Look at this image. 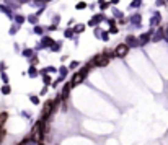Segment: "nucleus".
Listing matches in <instances>:
<instances>
[{
  "instance_id": "b1692460",
  "label": "nucleus",
  "mask_w": 168,
  "mask_h": 145,
  "mask_svg": "<svg viewBox=\"0 0 168 145\" xmlns=\"http://www.w3.org/2000/svg\"><path fill=\"white\" fill-rule=\"evenodd\" d=\"M165 38H166V39H168V33H165Z\"/></svg>"
},
{
  "instance_id": "f8f14e48",
  "label": "nucleus",
  "mask_w": 168,
  "mask_h": 145,
  "mask_svg": "<svg viewBox=\"0 0 168 145\" xmlns=\"http://www.w3.org/2000/svg\"><path fill=\"white\" fill-rule=\"evenodd\" d=\"M85 7H87V3H85V2H80V3H77V8H79V10H83Z\"/></svg>"
},
{
  "instance_id": "f03ea898",
  "label": "nucleus",
  "mask_w": 168,
  "mask_h": 145,
  "mask_svg": "<svg viewBox=\"0 0 168 145\" xmlns=\"http://www.w3.org/2000/svg\"><path fill=\"white\" fill-rule=\"evenodd\" d=\"M127 51H129V46H127V44H119L114 52H116L118 57H126V55H127Z\"/></svg>"
},
{
  "instance_id": "6e6552de",
  "label": "nucleus",
  "mask_w": 168,
  "mask_h": 145,
  "mask_svg": "<svg viewBox=\"0 0 168 145\" xmlns=\"http://www.w3.org/2000/svg\"><path fill=\"white\" fill-rule=\"evenodd\" d=\"M52 44H54V41H52L51 38H44V39H42V46H46V48H47V46H52Z\"/></svg>"
},
{
  "instance_id": "6ab92c4d",
  "label": "nucleus",
  "mask_w": 168,
  "mask_h": 145,
  "mask_svg": "<svg viewBox=\"0 0 168 145\" xmlns=\"http://www.w3.org/2000/svg\"><path fill=\"white\" fill-rule=\"evenodd\" d=\"M109 33H111V34H116V33H118V30H116V26H113V28H111V30H109Z\"/></svg>"
},
{
  "instance_id": "5701e85b",
  "label": "nucleus",
  "mask_w": 168,
  "mask_h": 145,
  "mask_svg": "<svg viewBox=\"0 0 168 145\" xmlns=\"http://www.w3.org/2000/svg\"><path fill=\"white\" fill-rule=\"evenodd\" d=\"M75 67H79V64H77V62H72V64H70V69H75Z\"/></svg>"
},
{
  "instance_id": "0eeeda50",
  "label": "nucleus",
  "mask_w": 168,
  "mask_h": 145,
  "mask_svg": "<svg viewBox=\"0 0 168 145\" xmlns=\"http://www.w3.org/2000/svg\"><path fill=\"white\" fill-rule=\"evenodd\" d=\"M70 88H72V85H70V83H67V85L64 87V90H62V95H60V96H62V98H65L67 95H69V91H70Z\"/></svg>"
},
{
  "instance_id": "39448f33",
  "label": "nucleus",
  "mask_w": 168,
  "mask_h": 145,
  "mask_svg": "<svg viewBox=\"0 0 168 145\" xmlns=\"http://www.w3.org/2000/svg\"><path fill=\"white\" fill-rule=\"evenodd\" d=\"M126 43H127L129 46H134V48H136V46H141V44H139V39L134 38V36H127V38H126Z\"/></svg>"
},
{
  "instance_id": "a211bd4d",
  "label": "nucleus",
  "mask_w": 168,
  "mask_h": 145,
  "mask_svg": "<svg viewBox=\"0 0 168 145\" xmlns=\"http://www.w3.org/2000/svg\"><path fill=\"white\" fill-rule=\"evenodd\" d=\"M30 21H31V23H36V21H38V18H36L35 15H31V16H30Z\"/></svg>"
},
{
  "instance_id": "9d476101",
  "label": "nucleus",
  "mask_w": 168,
  "mask_h": 145,
  "mask_svg": "<svg viewBox=\"0 0 168 145\" xmlns=\"http://www.w3.org/2000/svg\"><path fill=\"white\" fill-rule=\"evenodd\" d=\"M152 25H158V23H160V15H155V18H152Z\"/></svg>"
},
{
  "instance_id": "4be33fe9",
  "label": "nucleus",
  "mask_w": 168,
  "mask_h": 145,
  "mask_svg": "<svg viewBox=\"0 0 168 145\" xmlns=\"http://www.w3.org/2000/svg\"><path fill=\"white\" fill-rule=\"evenodd\" d=\"M65 36H67V38H70V36H72V30H67V33H65Z\"/></svg>"
},
{
  "instance_id": "412c9836",
  "label": "nucleus",
  "mask_w": 168,
  "mask_h": 145,
  "mask_svg": "<svg viewBox=\"0 0 168 145\" xmlns=\"http://www.w3.org/2000/svg\"><path fill=\"white\" fill-rule=\"evenodd\" d=\"M16 21L18 23H23V21H25V18H23V16H16Z\"/></svg>"
},
{
  "instance_id": "4468645a",
  "label": "nucleus",
  "mask_w": 168,
  "mask_h": 145,
  "mask_svg": "<svg viewBox=\"0 0 168 145\" xmlns=\"http://www.w3.org/2000/svg\"><path fill=\"white\" fill-rule=\"evenodd\" d=\"M36 73H38V72H36V69H35V67H31V69H30V77H35Z\"/></svg>"
},
{
  "instance_id": "1a4fd4ad",
  "label": "nucleus",
  "mask_w": 168,
  "mask_h": 145,
  "mask_svg": "<svg viewBox=\"0 0 168 145\" xmlns=\"http://www.w3.org/2000/svg\"><path fill=\"white\" fill-rule=\"evenodd\" d=\"M104 55H106L108 59H111V57H114V55H116V52H114V51H111V49H108L106 52H104Z\"/></svg>"
},
{
  "instance_id": "9b49d317",
  "label": "nucleus",
  "mask_w": 168,
  "mask_h": 145,
  "mask_svg": "<svg viewBox=\"0 0 168 145\" xmlns=\"http://www.w3.org/2000/svg\"><path fill=\"white\" fill-rule=\"evenodd\" d=\"M132 23L139 25V23H141V16H139V15H134V16H132Z\"/></svg>"
},
{
  "instance_id": "393cba45",
  "label": "nucleus",
  "mask_w": 168,
  "mask_h": 145,
  "mask_svg": "<svg viewBox=\"0 0 168 145\" xmlns=\"http://www.w3.org/2000/svg\"><path fill=\"white\" fill-rule=\"evenodd\" d=\"M20 2H28V0H20Z\"/></svg>"
},
{
  "instance_id": "ddd939ff",
  "label": "nucleus",
  "mask_w": 168,
  "mask_h": 145,
  "mask_svg": "<svg viewBox=\"0 0 168 145\" xmlns=\"http://www.w3.org/2000/svg\"><path fill=\"white\" fill-rule=\"evenodd\" d=\"M2 93H5V95H8V93H10V87H8V85H5V87L2 88Z\"/></svg>"
},
{
  "instance_id": "20e7f679",
  "label": "nucleus",
  "mask_w": 168,
  "mask_h": 145,
  "mask_svg": "<svg viewBox=\"0 0 168 145\" xmlns=\"http://www.w3.org/2000/svg\"><path fill=\"white\" fill-rule=\"evenodd\" d=\"M83 78H85V75H83V73H82V72H77L75 75L72 77V83H70V85H72V87H75V85H80V83L83 82Z\"/></svg>"
},
{
  "instance_id": "f3484780",
  "label": "nucleus",
  "mask_w": 168,
  "mask_h": 145,
  "mask_svg": "<svg viewBox=\"0 0 168 145\" xmlns=\"http://www.w3.org/2000/svg\"><path fill=\"white\" fill-rule=\"evenodd\" d=\"M35 33H38V34H41V33H42V28L36 26V28H35Z\"/></svg>"
},
{
  "instance_id": "2eb2a0df",
  "label": "nucleus",
  "mask_w": 168,
  "mask_h": 145,
  "mask_svg": "<svg viewBox=\"0 0 168 145\" xmlns=\"http://www.w3.org/2000/svg\"><path fill=\"white\" fill-rule=\"evenodd\" d=\"M83 25H77V28H75V30H77V33H82V31H83Z\"/></svg>"
},
{
  "instance_id": "aec40b11",
  "label": "nucleus",
  "mask_w": 168,
  "mask_h": 145,
  "mask_svg": "<svg viewBox=\"0 0 168 145\" xmlns=\"http://www.w3.org/2000/svg\"><path fill=\"white\" fill-rule=\"evenodd\" d=\"M30 100H31L33 103H36V104H38V103H39V100H38V98H36V96H31V98H30Z\"/></svg>"
},
{
  "instance_id": "dca6fc26",
  "label": "nucleus",
  "mask_w": 168,
  "mask_h": 145,
  "mask_svg": "<svg viewBox=\"0 0 168 145\" xmlns=\"http://www.w3.org/2000/svg\"><path fill=\"white\" fill-rule=\"evenodd\" d=\"M141 3H142V0H134V2H132V7H139Z\"/></svg>"
},
{
  "instance_id": "f257e3e1",
  "label": "nucleus",
  "mask_w": 168,
  "mask_h": 145,
  "mask_svg": "<svg viewBox=\"0 0 168 145\" xmlns=\"http://www.w3.org/2000/svg\"><path fill=\"white\" fill-rule=\"evenodd\" d=\"M108 62H109V59H108L104 54L97 55V57L93 59V64H95V65H98V67H104V65H106Z\"/></svg>"
},
{
  "instance_id": "a878e982",
  "label": "nucleus",
  "mask_w": 168,
  "mask_h": 145,
  "mask_svg": "<svg viewBox=\"0 0 168 145\" xmlns=\"http://www.w3.org/2000/svg\"><path fill=\"white\" fill-rule=\"evenodd\" d=\"M39 145H42V143H39Z\"/></svg>"
},
{
  "instance_id": "423d86ee",
  "label": "nucleus",
  "mask_w": 168,
  "mask_h": 145,
  "mask_svg": "<svg viewBox=\"0 0 168 145\" xmlns=\"http://www.w3.org/2000/svg\"><path fill=\"white\" fill-rule=\"evenodd\" d=\"M103 18H104L103 15H97V16H93V20H92V21H90V23H88V25H90V26H93V25H97V23H98V21H101V20H103Z\"/></svg>"
},
{
  "instance_id": "7ed1b4c3",
  "label": "nucleus",
  "mask_w": 168,
  "mask_h": 145,
  "mask_svg": "<svg viewBox=\"0 0 168 145\" xmlns=\"http://www.w3.org/2000/svg\"><path fill=\"white\" fill-rule=\"evenodd\" d=\"M52 108H54V101H46L44 103V109H42V121L47 118V114H51Z\"/></svg>"
}]
</instances>
